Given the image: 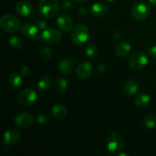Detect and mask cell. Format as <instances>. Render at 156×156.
I'll list each match as a JSON object with an SVG mask.
<instances>
[{
	"label": "cell",
	"mask_w": 156,
	"mask_h": 156,
	"mask_svg": "<svg viewBox=\"0 0 156 156\" xmlns=\"http://www.w3.org/2000/svg\"><path fill=\"white\" fill-rule=\"evenodd\" d=\"M85 55L89 59H94L98 55V47L94 44H90L85 47Z\"/></svg>",
	"instance_id": "cell-26"
},
{
	"label": "cell",
	"mask_w": 156,
	"mask_h": 156,
	"mask_svg": "<svg viewBox=\"0 0 156 156\" xmlns=\"http://www.w3.org/2000/svg\"><path fill=\"white\" fill-rule=\"evenodd\" d=\"M151 101L150 94L146 92H141L134 98V104L139 108H144L147 106Z\"/></svg>",
	"instance_id": "cell-21"
},
{
	"label": "cell",
	"mask_w": 156,
	"mask_h": 156,
	"mask_svg": "<svg viewBox=\"0 0 156 156\" xmlns=\"http://www.w3.org/2000/svg\"><path fill=\"white\" fill-rule=\"evenodd\" d=\"M149 62L148 56L144 52H136L128 59V65L134 70H142L146 68Z\"/></svg>",
	"instance_id": "cell-5"
},
{
	"label": "cell",
	"mask_w": 156,
	"mask_h": 156,
	"mask_svg": "<svg viewBox=\"0 0 156 156\" xmlns=\"http://www.w3.org/2000/svg\"><path fill=\"white\" fill-rule=\"evenodd\" d=\"M122 37V33L120 31H118V30H117V31H115L114 33V34H113V38H114V40H120V38H121Z\"/></svg>",
	"instance_id": "cell-35"
},
{
	"label": "cell",
	"mask_w": 156,
	"mask_h": 156,
	"mask_svg": "<svg viewBox=\"0 0 156 156\" xmlns=\"http://www.w3.org/2000/svg\"><path fill=\"white\" fill-rule=\"evenodd\" d=\"M150 13L151 9L146 2H138L132 9V16L136 21H144L149 18Z\"/></svg>",
	"instance_id": "cell-6"
},
{
	"label": "cell",
	"mask_w": 156,
	"mask_h": 156,
	"mask_svg": "<svg viewBox=\"0 0 156 156\" xmlns=\"http://www.w3.org/2000/svg\"><path fill=\"white\" fill-rule=\"evenodd\" d=\"M139 89V83L136 80L133 79H129L126 81V83L123 85V91L126 96H133L136 94L137 91Z\"/></svg>",
	"instance_id": "cell-19"
},
{
	"label": "cell",
	"mask_w": 156,
	"mask_h": 156,
	"mask_svg": "<svg viewBox=\"0 0 156 156\" xmlns=\"http://www.w3.org/2000/svg\"><path fill=\"white\" fill-rule=\"evenodd\" d=\"M32 5L27 1H19L15 5V12L20 16L26 17L30 15L32 12Z\"/></svg>",
	"instance_id": "cell-16"
},
{
	"label": "cell",
	"mask_w": 156,
	"mask_h": 156,
	"mask_svg": "<svg viewBox=\"0 0 156 156\" xmlns=\"http://www.w3.org/2000/svg\"><path fill=\"white\" fill-rule=\"evenodd\" d=\"M74 1L78 2H86L87 0H74Z\"/></svg>",
	"instance_id": "cell-38"
},
{
	"label": "cell",
	"mask_w": 156,
	"mask_h": 156,
	"mask_svg": "<svg viewBox=\"0 0 156 156\" xmlns=\"http://www.w3.org/2000/svg\"><path fill=\"white\" fill-rule=\"evenodd\" d=\"M148 53L152 58H156V45L152 46L148 50Z\"/></svg>",
	"instance_id": "cell-34"
},
{
	"label": "cell",
	"mask_w": 156,
	"mask_h": 156,
	"mask_svg": "<svg viewBox=\"0 0 156 156\" xmlns=\"http://www.w3.org/2000/svg\"><path fill=\"white\" fill-rule=\"evenodd\" d=\"M21 32L24 36L29 39L37 40L41 39V34H40V30L36 24L32 23H24L21 27Z\"/></svg>",
	"instance_id": "cell-9"
},
{
	"label": "cell",
	"mask_w": 156,
	"mask_h": 156,
	"mask_svg": "<svg viewBox=\"0 0 156 156\" xmlns=\"http://www.w3.org/2000/svg\"><path fill=\"white\" fill-rule=\"evenodd\" d=\"M56 24L62 31L67 33L73 30V21L66 14H62L56 19Z\"/></svg>",
	"instance_id": "cell-12"
},
{
	"label": "cell",
	"mask_w": 156,
	"mask_h": 156,
	"mask_svg": "<svg viewBox=\"0 0 156 156\" xmlns=\"http://www.w3.org/2000/svg\"><path fill=\"white\" fill-rule=\"evenodd\" d=\"M107 70H108V69H107L106 65L104 63H101L99 64L97 66V68H96V73H97L98 74L103 75L105 74V73H106Z\"/></svg>",
	"instance_id": "cell-31"
},
{
	"label": "cell",
	"mask_w": 156,
	"mask_h": 156,
	"mask_svg": "<svg viewBox=\"0 0 156 156\" xmlns=\"http://www.w3.org/2000/svg\"><path fill=\"white\" fill-rule=\"evenodd\" d=\"M41 39L49 44H58L62 40L61 32L53 27H49L43 30L41 33Z\"/></svg>",
	"instance_id": "cell-8"
},
{
	"label": "cell",
	"mask_w": 156,
	"mask_h": 156,
	"mask_svg": "<svg viewBox=\"0 0 156 156\" xmlns=\"http://www.w3.org/2000/svg\"><path fill=\"white\" fill-rule=\"evenodd\" d=\"M23 82V76L21 73H13L9 76V85L12 90H17L21 86Z\"/></svg>",
	"instance_id": "cell-20"
},
{
	"label": "cell",
	"mask_w": 156,
	"mask_h": 156,
	"mask_svg": "<svg viewBox=\"0 0 156 156\" xmlns=\"http://www.w3.org/2000/svg\"><path fill=\"white\" fill-rule=\"evenodd\" d=\"M37 100V94L34 88H27L19 92L18 95V101L24 106H32Z\"/></svg>",
	"instance_id": "cell-7"
},
{
	"label": "cell",
	"mask_w": 156,
	"mask_h": 156,
	"mask_svg": "<svg viewBox=\"0 0 156 156\" xmlns=\"http://www.w3.org/2000/svg\"><path fill=\"white\" fill-rule=\"evenodd\" d=\"M78 14L82 17L87 16L88 14V9L85 7H80L79 9H78Z\"/></svg>",
	"instance_id": "cell-33"
},
{
	"label": "cell",
	"mask_w": 156,
	"mask_h": 156,
	"mask_svg": "<svg viewBox=\"0 0 156 156\" xmlns=\"http://www.w3.org/2000/svg\"><path fill=\"white\" fill-rule=\"evenodd\" d=\"M9 44L15 50H20L24 45L23 40L17 35H13L9 39Z\"/></svg>",
	"instance_id": "cell-25"
},
{
	"label": "cell",
	"mask_w": 156,
	"mask_h": 156,
	"mask_svg": "<svg viewBox=\"0 0 156 156\" xmlns=\"http://www.w3.org/2000/svg\"><path fill=\"white\" fill-rule=\"evenodd\" d=\"M75 66V62L70 58H66V59H62L60 62L58 63V71L60 74L69 75L73 72V69Z\"/></svg>",
	"instance_id": "cell-15"
},
{
	"label": "cell",
	"mask_w": 156,
	"mask_h": 156,
	"mask_svg": "<svg viewBox=\"0 0 156 156\" xmlns=\"http://www.w3.org/2000/svg\"><path fill=\"white\" fill-rule=\"evenodd\" d=\"M132 50L130 43L127 41H121L115 48V53L119 57H126Z\"/></svg>",
	"instance_id": "cell-17"
},
{
	"label": "cell",
	"mask_w": 156,
	"mask_h": 156,
	"mask_svg": "<svg viewBox=\"0 0 156 156\" xmlns=\"http://www.w3.org/2000/svg\"><path fill=\"white\" fill-rule=\"evenodd\" d=\"M21 134L17 129H10L6 130L3 135L2 141L6 146H12L21 140Z\"/></svg>",
	"instance_id": "cell-11"
},
{
	"label": "cell",
	"mask_w": 156,
	"mask_h": 156,
	"mask_svg": "<svg viewBox=\"0 0 156 156\" xmlns=\"http://www.w3.org/2000/svg\"><path fill=\"white\" fill-rule=\"evenodd\" d=\"M36 120L41 125H46L49 123L48 117L44 113H39V114H37Z\"/></svg>",
	"instance_id": "cell-28"
},
{
	"label": "cell",
	"mask_w": 156,
	"mask_h": 156,
	"mask_svg": "<svg viewBox=\"0 0 156 156\" xmlns=\"http://www.w3.org/2000/svg\"><path fill=\"white\" fill-rule=\"evenodd\" d=\"M20 73H21V75L22 76H27L30 73V69H29V67L27 66H22L21 67V69H20Z\"/></svg>",
	"instance_id": "cell-32"
},
{
	"label": "cell",
	"mask_w": 156,
	"mask_h": 156,
	"mask_svg": "<svg viewBox=\"0 0 156 156\" xmlns=\"http://www.w3.org/2000/svg\"><path fill=\"white\" fill-rule=\"evenodd\" d=\"M143 125L146 129H153L156 126V116L155 114H148L143 118Z\"/></svg>",
	"instance_id": "cell-23"
},
{
	"label": "cell",
	"mask_w": 156,
	"mask_h": 156,
	"mask_svg": "<svg viewBox=\"0 0 156 156\" xmlns=\"http://www.w3.org/2000/svg\"><path fill=\"white\" fill-rule=\"evenodd\" d=\"M41 56L45 59H50L53 56V52L49 47H44L40 50Z\"/></svg>",
	"instance_id": "cell-27"
},
{
	"label": "cell",
	"mask_w": 156,
	"mask_h": 156,
	"mask_svg": "<svg viewBox=\"0 0 156 156\" xmlns=\"http://www.w3.org/2000/svg\"><path fill=\"white\" fill-rule=\"evenodd\" d=\"M34 117L30 113L22 112L15 118V124L21 129H27L33 125Z\"/></svg>",
	"instance_id": "cell-10"
},
{
	"label": "cell",
	"mask_w": 156,
	"mask_h": 156,
	"mask_svg": "<svg viewBox=\"0 0 156 156\" xmlns=\"http://www.w3.org/2000/svg\"><path fill=\"white\" fill-rule=\"evenodd\" d=\"M106 146L108 150L111 153H120L124 146V140L123 136L117 132L111 133L107 137Z\"/></svg>",
	"instance_id": "cell-4"
},
{
	"label": "cell",
	"mask_w": 156,
	"mask_h": 156,
	"mask_svg": "<svg viewBox=\"0 0 156 156\" xmlns=\"http://www.w3.org/2000/svg\"><path fill=\"white\" fill-rule=\"evenodd\" d=\"M106 1H108V2H115L116 0H106Z\"/></svg>",
	"instance_id": "cell-39"
},
{
	"label": "cell",
	"mask_w": 156,
	"mask_h": 156,
	"mask_svg": "<svg viewBox=\"0 0 156 156\" xmlns=\"http://www.w3.org/2000/svg\"><path fill=\"white\" fill-rule=\"evenodd\" d=\"M109 12V6L105 2H98L94 3L91 8V15L94 17H104L107 15Z\"/></svg>",
	"instance_id": "cell-14"
},
{
	"label": "cell",
	"mask_w": 156,
	"mask_h": 156,
	"mask_svg": "<svg viewBox=\"0 0 156 156\" xmlns=\"http://www.w3.org/2000/svg\"><path fill=\"white\" fill-rule=\"evenodd\" d=\"M61 8L65 12H69V11H71L73 9V4L69 0H66V1L62 2V4H61Z\"/></svg>",
	"instance_id": "cell-29"
},
{
	"label": "cell",
	"mask_w": 156,
	"mask_h": 156,
	"mask_svg": "<svg viewBox=\"0 0 156 156\" xmlns=\"http://www.w3.org/2000/svg\"><path fill=\"white\" fill-rule=\"evenodd\" d=\"M93 68L89 62H84L79 64L76 70V74L79 79H87L91 76Z\"/></svg>",
	"instance_id": "cell-13"
},
{
	"label": "cell",
	"mask_w": 156,
	"mask_h": 156,
	"mask_svg": "<svg viewBox=\"0 0 156 156\" xmlns=\"http://www.w3.org/2000/svg\"><path fill=\"white\" fill-rule=\"evenodd\" d=\"M59 5L57 0H40L38 9L41 15L46 18H53L58 15Z\"/></svg>",
	"instance_id": "cell-1"
},
{
	"label": "cell",
	"mask_w": 156,
	"mask_h": 156,
	"mask_svg": "<svg viewBox=\"0 0 156 156\" xmlns=\"http://www.w3.org/2000/svg\"><path fill=\"white\" fill-rule=\"evenodd\" d=\"M0 26L4 31L8 33H15L21 28V22L15 15L6 14L0 19Z\"/></svg>",
	"instance_id": "cell-3"
},
{
	"label": "cell",
	"mask_w": 156,
	"mask_h": 156,
	"mask_svg": "<svg viewBox=\"0 0 156 156\" xmlns=\"http://www.w3.org/2000/svg\"><path fill=\"white\" fill-rule=\"evenodd\" d=\"M51 85V80L47 76H43L40 78L37 82V86L41 91H47Z\"/></svg>",
	"instance_id": "cell-24"
},
{
	"label": "cell",
	"mask_w": 156,
	"mask_h": 156,
	"mask_svg": "<svg viewBox=\"0 0 156 156\" xmlns=\"http://www.w3.org/2000/svg\"><path fill=\"white\" fill-rule=\"evenodd\" d=\"M51 114L55 120H62L67 117L68 111L64 105L57 104V105H55L52 107Z\"/></svg>",
	"instance_id": "cell-18"
},
{
	"label": "cell",
	"mask_w": 156,
	"mask_h": 156,
	"mask_svg": "<svg viewBox=\"0 0 156 156\" xmlns=\"http://www.w3.org/2000/svg\"><path fill=\"white\" fill-rule=\"evenodd\" d=\"M35 24H36L37 27H38V29H39L41 31H43V30H45L46 28H47V23L43 19L37 20Z\"/></svg>",
	"instance_id": "cell-30"
},
{
	"label": "cell",
	"mask_w": 156,
	"mask_h": 156,
	"mask_svg": "<svg viewBox=\"0 0 156 156\" xmlns=\"http://www.w3.org/2000/svg\"><path fill=\"white\" fill-rule=\"evenodd\" d=\"M118 155L119 156H129V154H126V153H123V152H122V153H118Z\"/></svg>",
	"instance_id": "cell-37"
},
{
	"label": "cell",
	"mask_w": 156,
	"mask_h": 156,
	"mask_svg": "<svg viewBox=\"0 0 156 156\" xmlns=\"http://www.w3.org/2000/svg\"><path fill=\"white\" fill-rule=\"evenodd\" d=\"M89 29L87 25L79 24L72 30L70 37L76 46H82L89 39Z\"/></svg>",
	"instance_id": "cell-2"
},
{
	"label": "cell",
	"mask_w": 156,
	"mask_h": 156,
	"mask_svg": "<svg viewBox=\"0 0 156 156\" xmlns=\"http://www.w3.org/2000/svg\"><path fill=\"white\" fill-rule=\"evenodd\" d=\"M148 1H149V4L156 6V0H148Z\"/></svg>",
	"instance_id": "cell-36"
},
{
	"label": "cell",
	"mask_w": 156,
	"mask_h": 156,
	"mask_svg": "<svg viewBox=\"0 0 156 156\" xmlns=\"http://www.w3.org/2000/svg\"><path fill=\"white\" fill-rule=\"evenodd\" d=\"M68 88V82L64 78H58L55 82V90L59 94H63Z\"/></svg>",
	"instance_id": "cell-22"
}]
</instances>
